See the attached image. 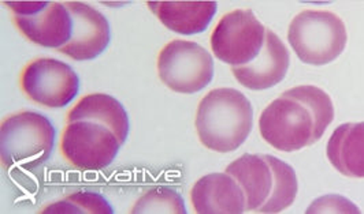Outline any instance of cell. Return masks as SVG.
Segmentation results:
<instances>
[{
	"mask_svg": "<svg viewBox=\"0 0 364 214\" xmlns=\"http://www.w3.org/2000/svg\"><path fill=\"white\" fill-rule=\"evenodd\" d=\"M333 119L334 107L328 93L301 85L284 91L264 108L259 131L274 149L291 153L318 142Z\"/></svg>",
	"mask_w": 364,
	"mask_h": 214,
	"instance_id": "1",
	"label": "cell"
},
{
	"mask_svg": "<svg viewBox=\"0 0 364 214\" xmlns=\"http://www.w3.org/2000/svg\"><path fill=\"white\" fill-rule=\"evenodd\" d=\"M226 172L241 186L245 209L251 213H281L297 196L294 169L270 154H244L233 161Z\"/></svg>",
	"mask_w": 364,
	"mask_h": 214,
	"instance_id": "2",
	"label": "cell"
},
{
	"mask_svg": "<svg viewBox=\"0 0 364 214\" xmlns=\"http://www.w3.org/2000/svg\"><path fill=\"white\" fill-rule=\"evenodd\" d=\"M195 125L207 149L218 153L235 152L252 131L254 109L238 90H211L199 104Z\"/></svg>",
	"mask_w": 364,
	"mask_h": 214,
	"instance_id": "3",
	"label": "cell"
},
{
	"mask_svg": "<svg viewBox=\"0 0 364 214\" xmlns=\"http://www.w3.org/2000/svg\"><path fill=\"white\" fill-rule=\"evenodd\" d=\"M56 131L51 120L38 112H19L6 118L0 127L3 167L32 171L50 159Z\"/></svg>",
	"mask_w": 364,
	"mask_h": 214,
	"instance_id": "4",
	"label": "cell"
},
{
	"mask_svg": "<svg viewBox=\"0 0 364 214\" xmlns=\"http://www.w3.org/2000/svg\"><path fill=\"white\" fill-rule=\"evenodd\" d=\"M288 40L297 57L311 66H325L344 52V21L330 11L304 10L289 25Z\"/></svg>",
	"mask_w": 364,
	"mask_h": 214,
	"instance_id": "5",
	"label": "cell"
},
{
	"mask_svg": "<svg viewBox=\"0 0 364 214\" xmlns=\"http://www.w3.org/2000/svg\"><path fill=\"white\" fill-rule=\"evenodd\" d=\"M158 72L168 89L193 94L211 84L214 60L198 43L173 40L164 45L158 56Z\"/></svg>",
	"mask_w": 364,
	"mask_h": 214,
	"instance_id": "6",
	"label": "cell"
},
{
	"mask_svg": "<svg viewBox=\"0 0 364 214\" xmlns=\"http://www.w3.org/2000/svg\"><path fill=\"white\" fill-rule=\"evenodd\" d=\"M266 28L251 10L238 9L223 16L211 35L213 52L232 67L245 66L260 54Z\"/></svg>",
	"mask_w": 364,
	"mask_h": 214,
	"instance_id": "7",
	"label": "cell"
},
{
	"mask_svg": "<svg viewBox=\"0 0 364 214\" xmlns=\"http://www.w3.org/2000/svg\"><path fill=\"white\" fill-rule=\"evenodd\" d=\"M14 13L19 32L33 44L59 50L73 35V18L65 3L16 1L6 3Z\"/></svg>",
	"mask_w": 364,
	"mask_h": 214,
	"instance_id": "8",
	"label": "cell"
},
{
	"mask_svg": "<svg viewBox=\"0 0 364 214\" xmlns=\"http://www.w3.org/2000/svg\"><path fill=\"white\" fill-rule=\"evenodd\" d=\"M121 146L111 130L93 122L68 123L60 140L65 159L84 171H99L111 165Z\"/></svg>",
	"mask_w": 364,
	"mask_h": 214,
	"instance_id": "9",
	"label": "cell"
},
{
	"mask_svg": "<svg viewBox=\"0 0 364 214\" xmlns=\"http://www.w3.org/2000/svg\"><path fill=\"white\" fill-rule=\"evenodd\" d=\"M21 86L32 101L55 109L69 106L77 97L80 78L68 63L41 57L26 66Z\"/></svg>",
	"mask_w": 364,
	"mask_h": 214,
	"instance_id": "10",
	"label": "cell"
},
{
	"mask_svg": "<svg viewBox=\"0 0 364 214\" xmlns=\"http://www.w3.org/2000/svg\"><path fill=\"white\" fill-rule=\"evenodd\" d=\"M73 18V35L70 41L56 50L77 62H85L103 54L111 41L107 18L87 3H65Z\"/></svg>",
	"mask_w": 364,
	"mask_h": 214,
	"instance_id": "11",
	"label": "cell"
},
{
	"mask_svg": "<svg viewBox=\"0 0 364 214\" xmlns=\"http://www.w3.org/2000/svg\"><path fill=\"white\" fill-rule=\"evenodd\" d=\"M291 56L287 45L273 30H266L264 45L254 62L232 67L237 81L250 90H266L278 85L287 75Z\"/></svg>",
	"mask_w": 364,
	"mask_h": 214,
	"instance_id": "12",
	"label": "cell"
},
{
	"mask_svg": "<svg viewBox=\"0 0 364 214\" xmlns=\"http://www.w3.org/2000/svg\"><path fill=\"white\" fill-rule=\"evenodd\" d=\"M192 205L199 214H241L245 194L236 179L228 172L210 174L199 179L191 191Z\"/></svg>",
	"mask_w": 364,
	"mask_h": 214,
	"instance_id": "13",
	"label": "cell"
},
{
	"mask_svg": "<svg viewBox=\"0 0 364 214\" xmlns=\"http://www.w3.org/2000/svg\"><path fill=\"white\" fill-rule=\"evenodd\" d=\"M146 6L167 29L183 36L204 32L218 11L217 1H148Z\"/></svg>",
	"mask_w": 364,
	"mask_h": 214,
	"instance_id": "14",
	"label": "cell"
},
{
	"mask_svg": "<svg viewBox=\"0 0 364 214\" xmlns=\"http://www.w3.org/2000/svg\"><path fill=\"white\" fill-rule=\"evenodd\" d=\"M93 122L111 130L121 145L128 141L129 118L124 106L106 93H92L82 97L68 115V123Z\"/></svg>",
	"mask_w": 364,
	"mask_h": 214,
	"instance_id": "15",
	"label": "cell"
},
{
	"mask_svg": "<svg viewBox=\"0 0 364 214\" xmlns=\"http://www.w3.org/2000/svg\"><path fill=\"white\" fill-rule=\"evenodd\" d=\"M326 154L341 175L364 179V122L338 125L328 140Z\"/></svg>",
	"mask_w": 364,
	"mask_h": 214,
	"instance_id": "16",
	"label": "cell"
},
{
	"mask_svg": "<svg viewBox=\"0 0 364 214\" xmlns=\"http://www.w3.org/2000/svg\"><path fill=\"white\" fill-rule=\"evenodd\" d=\"M50 214H112L109 201L97 193L78 191L41 210Z\"/></svg>",
	"mask_w": 364,
	"mask_h": 214,
	"instance_id": "17",
	"label": "cell"
},
{
	"mask_svg": "<svg viewBox=\"0 0 364 214\" xmlns=\"http://www.w3.org/2000/svg\"><path fill=\"white\" fill-rule=\"evenodd\" d=\"M133 214H185V201L168 187H156L141 196L132 209Z\"/></svg>",
	"mask_w": 364,
	"mask_h": 214,
	"instance_id": "18",
	"label": "cell"
},
{
	"mask_svg": "<svg viewBox=\"0 0 364 214\" xmlns=\"http://www.w3.org/2000/svg\"><path fill=\"white\" fill-rule=\"evenodd\" d=\"M331 212L360 213V210L356 208V205H353L348 199L337 196L319 198L311 205L309 210H307V213H331Z\"/></svg>",
	"mask_w": 364,
	"mask_h": 214,
	"instance_id": "19",
	"label": "cell"
}]
</instances>
